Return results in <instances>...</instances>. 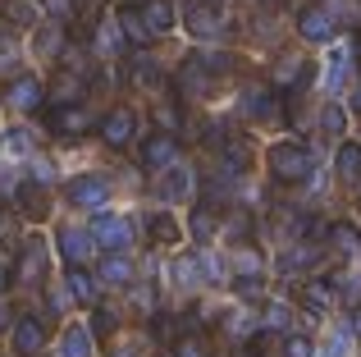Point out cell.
<instances>
[{
    "label": "cell",
    "mask_w": 361,
    "mask_h": 357,
    "mask_svg": "<svg viewBox=\"0 0 361 357\" xmlns=\"http://www.w3.org/2000/svg\"><path fill=\"white\" fill-rule=\"evenodd\" d=\"M101 279H106V284H128L133 279V261L123 257V252H110V257L101 261Z\"/></svg>",
    "instance_id": "cell-22"
},
{
    "label": "cell",
    "mask_w": 361,
    "mask_h": 357,
    "mask_svg": "<svg viewBox=\"0 0 361 357\" xmlns=\"http://www.w3.org/2000/svg\"><path fill=\"white\" fill-rule=\"evenodd\" d=\"M42 275H46V248H42V238H27L23 257H18V279L23 284H42Z\"/></svg>",
    "instance_id": "cell-11"
},
{
    "label": "cell",
    "mask_w": 361,
    "mask_h": 357,
    "mask_svg": "<svg viewBox=\"0 0 361 357\" xmlns=\"http://www.w3.org/2000/svg\"><path fill=\"white\" fill-rule=\"evenodd\" d=\"M183 23H188V32H192V37H202V42H215V37H224V28H229L215 0H188Z\"/></svg>",
    "instance_id": "cell-2"
},
{
    "label": "cell",
    "mask_w": 361,
    "mask_h": 357,
    "mask_svg": "<svg viewBox=\"0 0 361 357\" xmlns=\"http://www.w3.org/2000/svg\"><path fill=\"white\" fill-rule=\"evenodd\" d=\"M142 18H147L151 37H160V32H169V28H174V5H169V0H147Z\"/></svg>",
    "instance_id": "cell-18"
},
{
    "label": "cell",
    "mask_w": 361,
    "mask_h": 357,
    "mask_svg": "<svg viewBox=\"0 0 361 357\" xmlns=\"http://www.w3.org/2000/svg\"><path fill=\"white\" fill-rule=\"evenodd\" d=\"M334 28L338 23H334V14H329L325 5H307L298 14V32L307 37V42H329V37H334Z\"/></svg>",
    "instance_id": "cell-6"
},
{
    "label": "cell",
    "mask_w": 361,
    "mask_h": 357,
    "mask_svg": "<svg viewBox=\"0 0 361 357\" xmlns=\"http://www.w3.org/2000/svg\"><path fill=\"white\" fill-rule=\"evenodd\" d=\"M348 69H353V55H348V51H334V55H329V78H325V87L338 92V87H343V78H348Z\"/></svg>",
    "instance_id": "cell-25"
},
{
    "label": "cell",
    "mask_w": 361,
    "mask_h": 357,
    "mask_svg": "<svg viewBox=\"0 0 361 357\" xmlns=\"http://www.w3.org/2000/svg\"><path fill=\"white\" fill-rule=\"evenodd\" d=\"M197 64H202L206 73H229L233 69V55H224V51H202V55H192Z\"/></svg>",
    "instance_id": "cell-29"
},
{
    "label": "cell",
    "mask_w": 361,
    "mask_h": 357,
    "mask_svg": "<svg viewBox=\"0 0 361 357\" xmlns=\"http://www.w3.org/2000/svg\"><path fill=\"white\" fill-rule=\"evenodd\" d=\"M357 330H361V312H357Z\"/></svg>",
    "instance_id": "cell-43"
},
{
    "label": "cell",
    "mask_w": 361,
    "mask_h": 357,
    "mask_svg": "<svg viewBox=\"0 0 361 357\" xmlns=\"http://www.w3.org/2000/svg\"><path fill=\"white\" fill-rule=\"evenodd\" d=\"M42 344H46L42 321H37V316H18V321H14V353L18 357H37Z\"/></svg>",
    "instance_id": "cell-9"
},
{
    "label": "cell",
    "mask_w": 361,
    "mask_h": 357,
    "mask_svg": "<svg viewBox=\"0 0 361 357\" xmlns=\"http://www.w3.org/2000/svg\"><path fill=\"white\" fill-rule=\"evenodd\" d=\"M73 9H78V0H46V14H51L55 23H69Z\"/></svg>",
    "instance_id": "cell-33"
},
{
    "label": "cell",
    "mask_w": 361,
    "mask_h": 357,
    "mask_svg": "<svg viewBox=\"0 0 361 357\" xmlns=\"http://www.w3.org/2000/svg\"><path fill=\"white\" fill-rule=\"evenodd\" d=\"M92 243H101L106 252H123L133 243V224L123 220V215H97V224H92Z\"/></svg>",
    "instance_id": "cell-4"
},
{
    "label": "cell",
    "mask_w": 361,
    "mask_h": 357,
    "mask_svg": "<svg viewBox=\"0 0 361 357\" xmlns=\"http://www.w3.org/2000/svg\"><path fill=\"white\" fill-rule=\"evenodd\" d=\"M18 211H23L27 220H46V215H51V202H46V193L37 183H23L18 188Z\"/></svg>",
    "instance_id": "cell-15"
},
{
    "label": "cell",
    "mask_w": 361,
    "mask_h": 357,
    "mask_svg": "<svg viewBox=\"0 0 361 357\" xmlns=\"http://www.w3.org/2000/svg\"><path fill=\"white\" fill-rule=\"evenodd\" d=\"M0 284H5V275H0Z\"/></svg>",
    "instance_id": "cell-44"
},
{
    "label": "cell",
    "mask_w": 361,
    "mask_h": 357,
    "mask_svg": "<svg viewBox=\"0 0 361 357\" xmlns=\"http://www.w3.org/2000/svg\"><path fill=\"white\" fill-rule=\"evenodd\" d=\"M243 110L247 115H256V119H274L279 115V106H274V92H265V87H252L243 97Z\"/></svg>",
    "instance_id": "cell-21"
},
{
    "label": "cell",
    "mask_w": 361,
    "mask_h": 357,
    "mask_svg": "<svg viewBox=\"0 0 361 357\" xmlns=\"http://www.w3.org/2000/svg\"><path fill=\"white\" fill-rule=\"evenodd\" d=\"M178 161V143H174V133H156V138H147V147H142V165H147L151 174H160L165 165H174Z\"/></svg>",
    "instance_id": "cell-7"
},
{
    "label": "cell",
    "mask_w": 361,
    "mask_h": 357,
    "mask_svg": "<svg viewBox=\"0 0 361 357\" xmlns=\"http://www.w3.org/2000/svg\"><path fill=\"white\" fill-rule=\"evenodd\" d=\"M9 14H14V23H32L37 9H32V0H9Z\"/></svg>",
    "instance_id": "cell-35"
},
{
    "label": "cell",
    "mask_w": 361,
    "mask_h": 357,
    "mask_svg": "<svg viewBox=\"0 0 361 357\" xmlns=\"http://www.w3.org/2000/svg\"><path fill=\"white\" fill-rule=\"evenodd\" d=\"M279 357H311V339H307V334H288L283 349H279Z\"/></svg>",
    "instance_id": "cell-32"
},
{
    "label": "cell",
    "mask_w": 361,
    "mask_h": 357,
    "mask_svg": "<svg viewBox=\"0 0 361 357\" xmlns=\"http://www.w3.org/2000/svg\"><path fill=\"white\" fill-rule=\"evenodd\" d=\"M353 106H357V110H361V87H357V97H353Z\"/></svg>",
    "instance_id": "cell-41"
},
{
    "label": "cell",
    "mask_w": 361,
    "mask_h": 357,
    "mask_svg": "<svg viewBox=\"0 0 361 357\" xmlns=\"http://www.w3.org/2000/svg\"><path fill=\"white\" fill-rule=\"evenodd\" d=\"M51 128H55V133H64V138L87 133V128H92L87 106H60V110H51Z\"/></svg>",
    "instance_id": "cell-10"
},
{
    "label": "cell",
    "mask_w": 361,
    "mask_h": 357,
    "mask_svg": "<svg viewBox=\"0 0 361 357\" xmlns=\"http://www.w3.org/2000/svg\"><path fill=\"white\" fill-rule=\"evenodd\" d=\"M320 128H325L329 138H343V128H348V115H343V106H338V101H329V106L320 110Z\"/></svg>",
    "instance_id": "cell-26"
},
{
    "label": "cell",
    "mask_w": 361,
    "mask_h": 357,
    "mask_svg": "<svg viewBox=\"0 0 361 357\" xmlns=\"http://www.w3.org/2000/svg\"><path fill=\"white\" fill-rule=\"evenodd\" d=\"M64 197H69L73 206H82V211H101V206L110 202V178L106 174H78V178H69Z\"/></svg>",
    "instance_id": "cell-3"
},
{
    "label": "cell",
    "mask_w": 361,
    "mask_h": 357,
    "mask_svg": "<svg viewBox=\"0 0 361 357\" xmlns=\"http://www.w3.org/2000/svg\"><path fill=\"white\" fill-rule=\"evenodd\" d=\"M156 119H160L165 128H178V110H174V106H160V110H156Z\"/></svg>",
    "instance_id": "cell-40"
},
{
    "label": "cell",
    "mask_w": 361,
    "mask_h": 357,
    "mask_svg": "<svg viewBox=\"0 0 361 357\" xmlns=\"http://www.w3.org/2000/svg\"><path fill=\"white\" fill-rule=\"evenodd\" d=\"M348 339H353V334H348V330H334V339H329V349H325V357H343V349H348Z\"/></svg>",
    "instance_id": "cell-39"
},
{
    "label": "cell",
    "mask_w": 361,
    "mask_h": 357,
    "mask_svg": "<svg viewBox=\"0 0 361 357\" xmlns=\"http://www.w3.org/2000/svg\"><path fill=\"white\" fill-rule=\"evenodd\" d=\"M334 170H338V178H361V143H343V147H338Z\"/></svg>",
    "instance_id": "cell-23"
},
{
    "label": "cell",
    "mask_w": 361,
    "mask_h": 357,
    "mask_svg": "<svg viewBox=\"0 0 361 357\" xmlns=\"http://www.w3.org/2000/svg\"><path fill=\"white\" fill-rule=\"evenodd\" d=\"M5 101L14 110H37V106H42V83H37V78H14V87H9Z\"/></svg>",
    "instance_id": "cell-14"
},
{
    "label": "cell",
    "mask_w": 361,
    "mask_h": 357,
    "mask_svg": "<svg viewBox=\"0 0 361 357\" xmlns=\"http://www.w3.org/2000/svg\"><path fill=\"white\" fill-rule=\"evenodd\" d=\"M123 5H147V0H123Z\"/></svg>",
    "instance_id": "cell-42"
},
{
    "label": "cell",
    "mask_w": 361,
    "mask_h": 357,
    "mask_svg": "<svg viewBox=\"0 0 361 357\" xmlns=\"http://www.w3.org/2000/svg\"><path fill=\"white\" fill-rule=\"evenodd\" d=\"M270 174L279 178V183H302V178L316 174V156H311L307 143H293V138H283V143L270 147Z\"/></svg>",
    "instance_id": "cell-1"
},
{
    "label": "cell",
    "mask_w": 361,
    "mask_h": 357,
    "mask_svg": "<svg viewBox=\"0 0 361 357\" xmlns=\"http://www.w3.org/2000/svg\"><path fill=\"white\" fill-rule=\"evenodd\" d=\"M55 87H60V92H55L60 101H73V97L82 92V78H69V73H60V83H55Z\"/></svg>",
    "instance_id": "cell-34"
},
{
    "label": "cell",
    "mask_w": 361,
    "mask_h": 357,
    "mask_svg": "<svg viewBox=\"0 0 361 357\" xmlns=\"http://www.w3.org/2000/svg\"><path fill=\"white\" fill-rule=\"evenodd\" d=\"M119 32L128 37L133 46H147V42H151V28H147V18H142V9H133V5L119 14Z\"/></svg>",
    "instance_id": "cell-19"
},
{
    "label": "cell",
    "mask_w": 361,
    "mask_h": 357,
    "mask_svg": "<svg viewBox=\"0 0 361 357\" xmlns=\"http://www.w3.org/2000/svg\"><path fill=\"white\" fill-rule=\"evenodd\" d=\"M97 55H119V18L115 23H101V32H97Z\"/></svg>",
    "instance_id": "cell-28"
},
{
    "label": "cell",
    "mask_w": 361,
    "mask_h": 357,
    "mask_svg": "<svg viewBox=\"0 0 361 357\" xmlns=\"http://www.w3.org/2000/svg\"><path fill=\"white\" fill-rule=\"evenodd\" d=\"M92 234H82V229H60V252H64V261L69 266H82V261L92 257Z\"/></svg>",
    "instance_id": "cell-12"
},
{
    "label": "cell",
    "mask_w": 361,
    "mask_h": 357,
    "mask_svg": "<svg viewBox=\"0 0 361 357\" xmlns=\"http://www.w3.org/2000/svg\"><path fill=\"white\" fill-rule=\"evenodd\" d=\"M60 357H92V330L87 325H69L60 334Z\"/></svg>",
    "instance_id": "cell-16"
},
{
    "label": "cell",
    "mask_w": 361,
    "mask_h": 357,
    "mask_svg": "<svg viewBox=\"0 0 361 357\" xmlns=\"http://www.w3.org/2000/svg\"><path fill=\"white\" fill-rule=\"evenodd\" d=\"M64 284H69V298H78V303H92V298H97V284L87 279V270H82V266H69Z\"/></svg>",
    "instance_id": "cell-24"
},
{
    "label": "cell",
    "mask_w": 361,
    "mask_h": 357,
    "mask_svg": "<svg viewBox=\"0 0 361 357\" xmlns=\"http://www.w3.org/2000/svg\"><path fill=\"white\" fill-rule=\"evenodd\" d=\"M270 78H274V87H288V83L307 87V83H311V64L302 60V55H288V60H279V64H274V73H270Z\"/></svg>",
    "instance_id": "cell-13"
},
{
    "label": "cell",
    "mask_w": 361,
    "mask_h": 357,
    "mask_svg": "<svg viewBox=\"0 0 361 357\" xmlns=\"http://www.w3.org/2000/svg\"><path fill=\"white\" fill-rule=\"evenodd\" d=\"M27 147H32L27 128H5V133H0V152L5 156H27Z\"/></svg>",
    "instance_id": "cell-27"
},
{
    "label": "cell",
    "mask_w": 361,
    "mask_h": 357,
    "mask_svg": "<svg viewBox=\"0 0 361 357\" xmlns=\"http://www.w3.org/2000/svg\"><path fill=\"white\" fill-rule=\"evenodd\" d=\"M174 279H178L183 289H192V284H197V257H178V261H174Z\"/></svg>",
    "instance_id": "cell-31"
},
{
    "label": "cell",
    "mask_w": 361,
    "mask_h": 357,
    "mask_svg": "<svg viewBox=\"0 0 361 357\" xmlns=\"http://www.w3.org/2000/svg\"><path fill=\"white\" fill-rule=\"evenodd\" d=\"M288 321H293L288 303H270V307H265V316H261V325H265V330H283Z\"/></svg>",
    "instance_id": "cell-30"
},
{
    "label": "cell",
    "mask_w": 361,
    "mask_h": 357,
    "mask_svg": "<svg viewBox=\"0 0 361 357\" xmlns=\"http://www.w3.org/2000/svg\"><path fill=\"white\" fill-rule=\"evenodd\" d=\"M174 353H178V357H211L202 339H178V344H174Z\"/></svg>",
    "instance_id": "cell-36"
},
{
    "label": "cell",
    "mask_w": 361,
    "mask_h": 357,
    "mask_svg": "<svg viewBox=\"0 0 361 357\" xmlns=\"http://www.w3.org/2000/svg\"><path fill=\"white\" fill-rule=\"evenodd\" d=\"M115 330V312H97L92 316V334H110Z\"/></svg>",
    "instance_id": "cell-38"
},
{
    "label": "cell",
    "mask_w": 361,
    "mask_h": 357,
    "mask_svg": "<svg viewBox=\"0 0 361 357\" xmlns=\"http://www.w3.org/2000/svg\"><path fill=\"white\" fill-rule=\"evenodd\" d=\"M156 193L165 197V202H183L188 193H192V170H188V165H165V170H160V183H156Z\"/></svg>",
    "instance_id": "cell-8"
},
{
    "label": "cell",
    "mask_w": 361,
    "mask_h": 357,
    "mask_svg": "<svg viewBox=\"0 0 361 357\" xmlns=\"http://www.w3.org/2000/svg\"><path fill=\"white\" fill-rule=\"evenodd\" d=\"M334 243H338L343 252H353V248H357V229H353V224H334Z\"/></svg>",
    "instance_id": "cell-37"
},
{
    "label": "cell",
    "mask_w": 361,
    "mask_h": 357,
    "mask_svg": "<svg viewBox=\"0 0 361 357\" xmlns=\"http://www.w3.org/2000/svg\"><path fill=\"white\" fill-rule=\"evenodd\" d=\"M188 229H192L197 243H211L215 229H220V215H215V206H197V211L188 215Z\"/></svg>",
    "instance_id": "cell-17"
},
{
    "label": "cell",
    "mask_w": 361,
    "mask_h": 357,
    "mask_svg": "<svg viewBox=\"0 0 361 357\" xmlns=\"http://www.w3.org/2000/svg\"><path fill=\"white\" fill-rule=\"evenodd\" d=\"M101 138H106V147H128L133 138H137V115H133L128 106H119V110H110L106 119H101Z\"/></svg>",
    "instance_id": "cell-5"
},
{
    "label": "cell",
    "mask_w": 361,
    "mask_h": 357,
    "mask_svg": "<svg viewBox=\"0 0 361 357\" xmlns=\"http://www.w3.org/2000/svg\"><path fill=\"white\" fill-rule=\"evenodd\" d=\"M147 234H151L156 243H165V248H169V243H178V238H183V229H178V220H174V215H165V211L147 215Z\"/></svg>",
    "instance_id": "cell-20"
}]
</instances>
